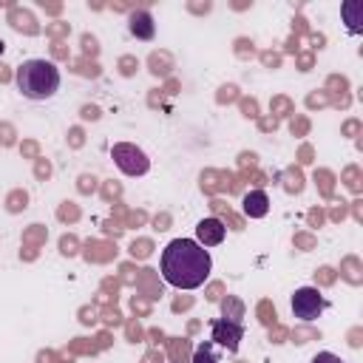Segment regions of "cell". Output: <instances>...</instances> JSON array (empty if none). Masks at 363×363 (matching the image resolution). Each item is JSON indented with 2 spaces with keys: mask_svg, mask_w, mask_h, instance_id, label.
Masks as SVG:
<instances>
[{
  "mask_svg": "<svg viewBox=\"0 0 363 363\" xmlns=\"http://www.w3.org/2000/svg\"><path fill=\"white\" fill-rule=\"evenodd\" d=\"M241 337H244V326H241L238 320L218 318V320H213V326H210V340L218 343V346H224L227 352H235L238 343H241Z\"/></svg>",
  "mask_w": 363,
  "mask_h": 363,
  "instance_id": "cell-5",
  "label": "cell"
},
{
  "mask_svg": "<svg viewBox=\"0 0 363 363\" xmlns=\"http://www.w3.org/2000/svg\"><path fill=\"white\" fill-rule=\"evenodd\" d=\"M193 363H218V357H216V352H213V340H204V343L196 346Z\"/></svg>",
  "mask_w": 363,
  "mask_h": 363,
  "instance_id": "cell-9",
  "label": "cell"
},
{
  "mask_svg": "<svg viewBox=\"0 0 363 363\" xmlns=\"http://www.w3.org/2000/svg\"><path fill=\"white\" fill-rule=\"evenodd\" d=\"M196 235H199V244H201L204 250H207V247H218V244L224 241V235H227V227H224L221 218L210 216V218H201V221L196 224Z\"/></svg>",
  "mask_w": 363,
  "mask_h": 363,
  "instance_id": "cell-6",
  "label": "cell"
},
{
  "mask_svg": "<svg viewBox=\"0 0 363 363\" xmlns=\"http://www.w3.org/2000/svg\"><path fill=\"white\" fill-rule=\"evenodd\" d=\"M312 363H343L337 354H332V352H318L315 357H312Z\"/></svg>",
  "mask_w": 363,
  "mask_h": 363,
  "instance_id": "cell-10",
  "label": "cell"
},
{
  "mask_svg": "<svg viewBox=\"0 0 363 363\" xmlns=\"http://www.w3.org/2000/svg\"><path fill=\"white\" fill-rule=\"evenodd\" d=\"M162 278L176 289H199L213 269L210 252L193 238H173L159 258Z\"/></svg>",
  "mask_w": 363,
  "mask_h": 363,
  "instance_id": "cell-1",
  "label": "cell"
},
{
  "mask_svg": "<svg viewBox=\"0 0 363 363\" xmlns=\"http://www.w3.org/2000/svg\"><path fill=\"white\" fill-rule=\"evenodd\" d=\"M111 159L116 162V167L125 173V176H145L150 170V159L142 147L130 145V142H116L111 147Z\"/></svg>",
  "mask_w": 363,
  "mask_h": 363,
  "instance_id": "cell-3",
  "label": "cell"
},
{
  "mask_svg": "<svg viewBox=\"0 0 363 363\" xmlns=\"http://www.w3.org/2000/svg\"><path fill=\"white\" fill-rule=\"evenodd\" d=\"M3 51H6V43H3V40H0V54H3Z\"/></svg>",
  "mask_w": 363,
  "mask_h": 363,
  "instance_id": "cell-11",
  "label": "cell"
},
{
  "mask_svg": "<svg viewBox=\"0 0 363 363\" xmlns=\"http://www.w3.org/2000/svg\"><path fill=\"white\" fill-rule=\"evenodd\" d=\"M128 28H130V34L133 37H139V40H150L153 37V17L147 14V11H133L130 17H128Z\"/></svg>",
  "mask_w": 363,
  "mask_h": 363,
  "instance_id": "cell-8",
  "label": "cell"
},
{
  "mask_svg": "<svg viewBox=\"0 0 363 363\" xmlns=\"http://www.w3.org/2000/svg\"><path fill=\"white\" fill-rule=\"evenodd\" d=\"M326 309V298L318 292V286H301L292 295V315L301 320H318L320 312Z\"/></svg>",
  "mask_w": 363,
  "mask_h": 363,
  "instance_id": "cell-4",
  "label": "cell"
},
{
  "mask_svg": "<svg viewBox=\"0 0 363 363\" xmlns=\"http://www.w3.org/2000/svg\"><path fill=\"white\" fill-rule=\"evenodd\" d=\"M241 204H244V213H247L250 218H264V216L269 213V199H267L264 190H250Z\"/></svg>",
  "mask_w": 363,
  "mask_h": 363,
  "instance_id": "cell-7",
  "label": "cell"
},
{
  "mask_svg": "<svg viewBox=\"0 0 363 363\" xmlns=\"http://www.w3.org/2000/svg\"><path fill=\"white\" fill-rule=\"evenodd\" d=\"M14 82H17V88L26 99L43 102V99H51L60 91V68L51 60H26L17 68Z\"/></svg>",
  "mask_w": 363,
  "mask_h": 363,
  "instance_id": "cell-2",
  "label": "cell"
}]
</instances>
